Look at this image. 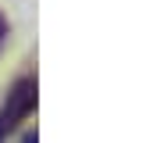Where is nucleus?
<instances>
[{
    "label": "nucleus",
    "mask_w": 146,
    "mask_h": 143,
    "mask_svg": "<svg viewBox=\"0 0 146 143\" xmlns=\"http://www.w3.org/2000/svg\"><path fill=\"white\" fill-rule=\"evenodd\" d=\"M32 111H36V79L21 75L18 82H14V90L7 93L4 107H0V143H4L21 122L32 118Z\"/></svg>",
    "instance_id": "nucleus-1"
},
{
    "label": "nucleus",
    "mask_w": 146,
    "mask_h": 143,
    "mask_svg": "<svg viewBox=\"0 0 146 143\" xmlns=\"http://www.w3.org/2000/svg\"><path fill=\"white\" fill-rule=\"evenodd\" d=\"M4 36H7V18L0 14V47H4Z\"/></svg>",
    "instance_id": "nucleus-2"
},
{
    "label": "nucleus",
    "mask_w": 146,
    "mask_h": 143,
    "mask_svg": "<svg viewBox=\"0 0 146 143\" xmlns=\"http://www.w3.org/2000/svg\"><path fill=\"white\" fill-rule=\"evenodd\" d=\"M25 143H36V132H29V136H25Z\"/></svg>",
    "instance_id": "nucleus-3"
}]
</instances>
